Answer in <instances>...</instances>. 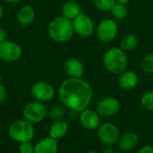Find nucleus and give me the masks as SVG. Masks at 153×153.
I'll list each match as a JSON object with an SVG mask.
<instances>
[{"label": "nucleus", "instance_id": "412c9836", "mask_svg": "<svg viewBox=\"0 0 153 153\" xmlns=\"http://www.w3.org/2000/svg\"><path fill=\"white\" fill-rule=\"evenodd\" d=\"M66 115V107L64 105H56L49 110L48 115L50 119L54 121L63 120V118Z\"/></svg>", "mask_w": 153, "mask_h": 153}, {"label": "nucleus", "instance_id": "6ab92c4d", "mask_svg": "<svg viewBox=\"0 0 153 153\" xmlns=\"http://www.w3.org/2000/svg\"><path fill=\"white\" fill-rule=\"evenodd\" d=\"M68 124L64 120H57L53 123L49 129V135L51 138L57 140L63 138L68 132Z\"/></svg>", "mask_w": 153, "mask_h": 153}, {"label": "nucleus", "instance_id": "4468645a", "mask_svg": "<svg viewBox=\"0 0 153 153\" xmlns=\"http://www.w3.org/2000/svg\"><path fill=\"white\" fill-rule=\"evenodd\" d=\"M139 83L138 75L133 70H125L119 74L118 84L119 86L126 90H130L134 88Z\"/></svg>", "mask_w": 153, "mask_h": 153}, {"label": "nucleus", "instance_id": "1a4fd4ad", "mask_svg": "<svg viewBox=\"0 0 153 153\" xmlns=\"http://www.w3.org/2000/svg\"><path fill=\"white\" fill-rule=\"evenodd\" d=\"M22 55V47L12 41H5L0 43V59L4 62H15Z\"/></svg>", "mask_w": 153, "mask_h": 153}, {"label": "nucleus", "instance_id": "9d476101", "mask_svg": "<svg viewBox=\"0 0 153 153\" xmlns=\"http://www.w3.org/2000/svg\"><path fill=\"white\" fill-rule=\"evenodd\" d=\"M98 137L108 146L115 144L119 140V130L112 123H104L98 128Z\"/></svg>", "mask_w": 153, "mask_h": 153}, {"label": "nucleus", "instance_id": "f704fd0d", "mask_svg": "<svg viewBox=\"0 0 153 153\" xmlns=\"http://www.w3.org/2000/svg\"><path fill=\"white\" fill-rule=\"evenodd\" d=\"M0 80H1V76H0Z\"/></svg>", "mask_w": 153, "mask_h": 153}, {"label": "nucleus", "instance_id": "6e6552de", "mask_svg": "<svg viewBox=\"0 0 153 153\" xmlns=\"http://www.w3.org/2000/svg\"><path fill=\"white\" fill-rule=\"evenodd\" d=\"M30 93L35 100L44 103L49 102L54 98L56 90L51 84L45 81H38L32 85Z\"/></svg>", "mask_w": 153, "mask_h": 153}, {"label": "nucleus", "instance_id": "f3484780", "mask_svg": "<svg viewBox=\"0 0 153 153\" xmlns=\"http://www.w3.org/2000/svg\"><path fill=\"white\" fill-rule=\"evenodd\" d=\"M138 142L139 136L137 133L134 132H127L118 140V146L121 151H128L134 149L137 145Z\"/></svg>", "mask_w": 153, "mask_h": 153}, {"label": "nucleus", "instance_id": "5701e85b", "mask_svg": "<svg viewBox=\"0 0 153 153\" xmlns=\"http://www.w3.org/2000/svg\"><path fill=\"white\" fill-rule=\"evenodd\" d=\"M141 69L143 73L147 75L153 74V53L145 55L141 62Z\"/></svg>", "mask_w": 153, "mask_h": 153}, {"label": "nucleus", "instance_id": "2f4dec72", "mask_svg": "<svg viewBox=\"0 0 153 153\" xmlns=\"http://www.w3.org/2000/svg\"><path fill=\"white\" fill-rule=\"evenodd\" d=\"M4 1L8 4H17V3L21 2L22 0H4Z\"/></svg>", "mask_w": 153, "mask_h": 153}, {"label": "nucleus", "instance_id": "f257e3e1", "mask_svg": "<svg viewBox=\"0 0 153 153\" xmlns=\"http://www.w3.org/2000/svg\"><path fill=\"white\" fill-rule=\"evenodd\" d=\"M92 98V87L82 78H68L61 83L58 88L59 101L66 108L74 112L80 113L88 108Z\"/></svg>", "mask_w": 153, "mask_h": 153}, {"label": "nucleus", "instance_id": "ddd939ff", "mask_svg": "<svg viewBox=\"0 0 153 153\" xmlns=\"http://www.w3.org/2000/svg\"><path fill=\"white\" fill-rule=\"evenodd\" d=\"M64 70L68 78H79L84 74L83 63L76 58H69L64 62Z\"/></svg>", "mask_w": 153, "mask_h": 153}, {"label": "nucleus", "instance_id": "0eeeda50", "mask_svg": "<svg viewBox=\"0 0 153 153\" xmlns=\"http://www.w3.org/2000/svg\"><path fill=\"white\" fill-rule=\"evenodd\" d=\"M73 25L74 33L82 38L91 37L95 32L94 22L89 15L83 13H81L75 19L73 20Z\"/></svg>", "mask_w": 153, "mask_h": 153}, {"label": "nucleus", "instance_id": "20e7f679", "mask_svg": "<svg viewBox=\"0 0 153 153\" xmlns=\"http://www.w3.org/2000/svg\"><path fill=\"white\" fill-rule=\"evenodd\" d=\"M8 134L12 140L22 143L31 142L35 134V130L32 124L27 120H17L9 126Z\"/></svg>", "mask_w": 153, "mask_h": 153}, {"label": "nucleus", "instance_id": "7c9ffc66", "mask_svg": "<svg viewBox=\"0 0 153 153\" xmlns=\"http://www.w3.org/2000/svg\"><path fill=\"white\" fill-rule=\"evenodd\" d=\"M4 7H3V5L0 4V20L3 18V16H4Z\"/></svg>", "mask_w": 153, "mask_h": 153}, {"label": "nucleus", "instance_id": "2eb2a0df", "mask_svg": "<svg viewBox=\"0 0 153 153\" xmlns=\"http://www.w3.org/2000/svg\"><path fill=\"white\" fill-rule=\"evenodd\" d=\"M36 17L35 9L31 5H23L21 7L16 14L17 23L22 26H28L33 23Z\"/></svg>", "mask_w": 153, "mask_h": 153}, {"label": "nucleus", "instance_id": "9b49d317", "mask_svg": "<svg viewBox=\"0 0 153 153\" xmlns=\"http://www.w3.org/2000/svg\"><path fill=\"white\" fill-rule=\"evenodd\" d=\"M120 110V102L112 96L100 99L97 105V112L100 116L111 117L117 115Z\"/></svg>", "mask_w": 153, "mask_h": 153}, {"label": "nucleus", "instance_id": "f8f14e48", "mask_svg": "<svg viewBox=\"0 0 153 153\" xmlns=\"http://www.w3.org/2000/svg\"><path fill=\"white\" fill-rule=\"evenodd\" d=\"M100 115L92 109H84L80 112L79 120L82 127L87 130H95L99 128L100 124Z\"/></svg>", "mask_w": 153, "mask_h": 153}, {"label": "nucleus", "instance_id": "473e14b6", "mask_svg": "<svg viewBox=\"0 0 153 153\" xmlns=\"http://www.w3.org/2000/svg\"><path fill=\"white\" fill-rule=\"evenodd\" d=\"M130 0H116L117 3H119V4H123V5H126Z\"/></svg>", "mask_w": 153, "mask_h": 153}, {"label": "nucleus", "instance_id": "f03ea898", "mask_svg": "<svg viewBox=\"0 0 153 153\" xmlns=\"http://www.w3.org/2000/svg\"><path fill=\"white\" fill-rule=\"evenodd\" d=\"M103 66L107 71L114 75H119L128 67V59L126 51L120 47L108 49L103 56Z\"/></svg>", "mask_w": 153, "mask_h": 153}, {"label": "nucleus", "instance_id": "7ed1b4c3", "mask_svg": "<svg viewBox=\"0 0 153 153\" xmlns=\"http://www.w3.org/2000/svg\"><path fill=\"white\" fill-rule=\"evenodd\" d=\"M48 33L49 37L56 42H66L70 41L74 34L73 21L64 16L56 17L49 23Z\"/></svg>", "mask_w": 153, "mask_h": 153}, {"label": "nucleus", "instance_id": "a211bd4d", "mask_svg": "<svg viewBox=\"0 0 153 153\" xmlns=\"http://www.w3.org/2000/svg\"><path fill=\"white\" fill-rule=\"evenodd\" d=\"M61 12H62V16L69 19L71 21L75 19L81 13H82L79 4L74 0L66 1L63 5Z\"/></svg>", "mask_w": 153, "mask_h": 153}, {"label": "nucleus", "instance_id": "cd10ccee", "mask_svg": "<svg viewBox=\"0 0 153 153\" xmlns=\"http://www.w3.org/2000/svg\"><path fill=\"white\" fill-rule=\"evenodd\" d=\"M137 153H153V147L150 145L143 146L139 150V151Z\"/></svg>", "mask_w": 153, "mask_h": 153}, {"label": "nucleus", "instance_id": "72a5a7b5", "mask_svg": "<svg viewBox=\"0 0 153 153\" xmlns=\"http://www.w3.org/2000/svg\"><path fill=\"white\" fill-rule=\"evenodd\" d=\"M87 153H96V152H94V151H89V152H87Z\"/></svg>", "mask_w": 153, "mask_h": 153}, {"label": "nucleus", "instance_id": "a878e982", "mask_svg": "<svg viewBox=\"0 0 153 153\" xmlns=\"http://www.w3.org/2000/svg\"><path fill=\"white\" fill-rule=\"evenodd\" d=\"M33 150H34V146L30 143V142L20 143V147H19L20 153H33Z\"/></svg>", "mask_w": 153, "mask_h": 153}, {"label": "nucleus", "instance_id": "393cba45", "mask_svg": "<svg viewBox=\"0 0 153 153\" xmlns=\"http://www.w3.org/2000/svg\"><path fill=\"white\" fill-rule=\"evenodd\" d=\"M141 104L145 109L153 111V91L146 92L141 97Z\"/></svg>", "mask_w": 153, "mask_h": 153}, {"label": "nucleus", "instance_id": "dca6fc26", "mask_svg": "<svg viewBox=\"0 0 153 153\" xmlns=\"http://www.w3.org/2000/svg\"><path fill=\"white\" fill-rule=\"evenodd\" d=\"M58 145L56 140L49 137L39 141L34 145L33 153H57Z\"/></svg>", "mask_w": 153, "mask_h": 153}, {"label": "nucleus", "instance_id": "bb28decb", "mask_svg": "<svg viewBox=\"0 0 153 153\" xmlns=\"http://www.w3.org/2000/svg\"><path fill=\"white\" fill-rule=\"evenodd\" d=\"M7 98V89L5 86L0 83V104L4 103Z\"/></svg>", "mask_w": 153, "mask_h": 153}, {"label": "nucleus", "instance_id": "b1692460", "mask_svg": "<svg viewBox=\"0 0 153 153\" xmlns=\"http://www.w3.org/2000/svg\"><path fill=\"white\" fill-rule=\"evenodd\" d=\"M93 3L97 9L101 12H110L114 5L117 3L116 0H93Z\"/></svg>", "mask_w": 153, "mask_h": 153}, {"label": "nucleus", "instance_id": "c756f323", "mask_svg": "<svg viewBox=\"0 0 153 153\" xmlns=\"http://www.w3.org/2000/svg\"><path fill=\"white\" fill-rule=\"evenodd\" d=\"M102 153H116V152H115V151H114L111 147H107V148L102 151Z\"/></svg>", "mask_w": 153, "mask_h": 153}, {"label": "nucleus", "instance_id": "c85d7f7f", "mask_svg": "<svg viewBox=\"0 0 153 153\" xmlns=\"http://www.w3.org/2000/svg\"><path fill=\"white\" fill-rule=\"evenodd\" d=\"M7 40V32L4 28H0V43Z\"/></svg>", "mask_w": 153, "mask_h": 153}, {"label": "nucleus", "instance_id": "39448f33", "mask_svg": "<svg viewBox=\"0 0 153 153\" xmlns=\"http://www.w3.org/2000/svg\"><path fill=\"white\" fill-rule=\"evenodd\" d=\"M48 111L44 103L37 100L27 104L22 110L23 118L31 124L41 123L48 116Z\"/></svg>", "mask_w": 153, "mask_h": 153}, {"label": "nucleus", "instance_id": "4be33fe9", "mask_svg": "<svg viewBox=\"0 0 153 153\" xmlns=\"http://www.w3.org/2000/svg\"><path fill=\"white\" fill-rule=\"evenodd\" d=\"M111 14L113 15L114 19L116 20H123L125 19L128 14V10L126 7V5L116 3L112 9L110 10Z\"/></svg>", "mask_w": 153, "mask_h": 153}, {"label": "nucleus", "instance_id": "423d86ee", "mask_svg": "<svg viewBox=\"0 0 153 153\" xmlns=\"http://www.w3.org/2000/svg\"><path fill=\"white\" fill-rule=\"evenodd\" d=\"M98 39L102 42H110L114 41L118 33L117 23L111 18L101 20L96 29Z\"/></svg>", "mask_w": 153, "mask_h": 153}, {"label": "nucleus", "instance_id": "aec40b11", "mask_svg": "<svg viewBox=\"0 0 153 153\" xmlns=\"http://www.w3.org/2000/svg\"><path fill=\"white\" fill-rule=\"evenodd\" d=\"M138 38L133 33H128L125 35L120 41V48L125 51H131L134 50L138 45Z\"/></svg>", "mask_w": 153, "mask_h": 153}]
</instances>
